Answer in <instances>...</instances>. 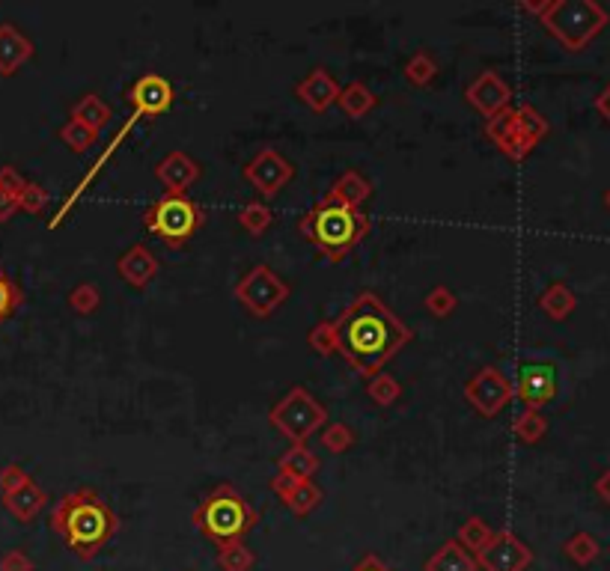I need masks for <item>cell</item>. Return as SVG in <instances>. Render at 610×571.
<instances>
[{"mask_svg":"<svg viewBox=\"0 0 610 571\" xmlns=\"http://www.w3.org/2000/svg\"><path fill=\"white\" fill-rule=\"evenodd\" d=\"M0 571H36V563L21 548H12L0 557Z\"/></svg>","mask_w":610,"mask_h":571,"instance_id":"f6af8a7d","label":"cell"},{"mask_svg":"<svg viewBox=\"0 0 610 571\" xmlns=\"http://www.w3.org/2000/svg\"><path fill=\"white\" fill-rule=\"evenodd\" d=\"M271 429H277L286 441L292 444H307L322 426L328 423V408L307 390V387H292L280 402L271 405L268 411Z\"/></svg>","mask_w":610,"mask_h":571,"instance_id":"52a82bcc","label":"cell"},{"mask_svg":"<svg viewBox=\"0 0 610 571\" xmlns=\"http://www.w3.org/2000/svg\"><path fill=\"white\" fill-rule=\"evenodd\" d=\"M173 99H176V90L167 78L149 72V75H140L128 93H125V102L131 105V114L137 119L143 116H161L173 108Z\"/></svg>","mask_w":610,"mask_h":571,"instance_id":"7c38bea8","label":"cell"},{"mask_svg":"<svg viewBox=\"0 0 610 571\" xmlns=\"http://www.w3.org/2000/svg\"><path fill=\"white\" fill-rule=\"evenodd\" d=\"M48 521H51V530L66 542V548L81 560L99 557V551L120 530V518L93 488H75L63 494L51 509Z\"/></svg>","mask_w":610,"mask_h":571,"instance_id":"7a4b0ae2","label":"cell"},{"mask_svg":"<svg viewBox=\"0 0 610 571\" xmlns=\"http://www.w3.org/2000/svg\"><path fill=\"white\" fill-rule=\"evenodd\" d=\"M334 331L337 354H343V360L366 381L384 372V366L414 340V331L369 289L334 319Z\"/></svg>","mask_w":610,"mask_h":571,"instance_id":"6da1fadb","label":"cell"},{"mask_svg":"<svg viewBox=\"0 0 610 571\" xmlns=\"http://www.w3.org/2000/svg\"><path fill=\"white\" fill-rule=\"evenodd\" d=\"M15 215H18V200H15L12 194L0 191V224L12 221Z\"/></svg>","mask_w":610,"mask_h":571,"instance_id":"bcb514c9","label":"cell"},{"mask_svg":"<svg viewBox=\"0 0 610 571\" xmlns=\"http://www.w3.org/2000/svg\"><path fill=\"white\" fill-rule=\"evenodd\" d=\"M236 221H239V227H242L247 235L259 238L262 232H268V227L274 224V212H271L268 203H262L259 197H253V200H247L242 209L236 212Z\"/></svg>","mask_w":610,"mask_h":571,"instance_id":"83f0119b","label":"cell"},{"mask_svg":"<svg viewBox=\"0 0 610 571\" xmlns=\"http://www.w3.org/2000/svg\"><path fill=\"white\" fill-rule=\"evenodd\" d=\"M319 467H322V461H319V456L307 444H292L283 456L277 458V470H283L286 476H292L298 482L313 479Z\"/></svg>","mask_w":610,"mask_h":571,"instance_id":"603a6c76","label":"cell"},{"mask_svg":"<svg viewBox=\"0 0 610 571\" xmlns=\"http://www.w3.org/2000/svg\"><path fill=\"white\" fill-rule=\"evenodd\" d=\"M402 75H405V81L411 84V87H429L435 78H438V60H435V54L432 51H414L408 60H405V66H402Z\"/></svg>","mask_w":610,"mask_h":571,"instance_id":"4316f807","label":"cell"},{"mask_svg":"<svg viewBox=\"0 0 610 571\" xmlns=\"http://www.w3.org/2000/svg\"><path fill=\"white\" fill-rule=\"evenodd\" d=\"M69 119H75V122H81V125H87V128H93V131L99 134V131L111 122V108L105 105V99H102L99 93H84V96L72 105Z\"/></svg>","mask_w":610,"mask_h":571,"instance_id":"d4e9b609","label":"cell"},{"mask_svg":"<svg viewBox=\"0 0 610 571\" xmlns=\"http://www.w3.org/2000/svg\"><path fill=\"white\" fill-rule=\"evenodd\" d=\"M295 96L313 111V114H325L328 108H334L337 105V96H340V84H337V78L328 72V69H322V66H316L304 81H298L295 84Z\"/></svg>","mask_w":610,"mask_h":571,"instance_id":"e0dca14e","label":"cell"},{"mask_svg":"<svg viewBox=\"0 0 610 571\" xmlns=\"http://www.w3.org/2000/svg\"><path fill=\"white\" fill-rule=\"evenodd\" d=\"M268 488L283 500V506L295 515V518H307L319 503H322V488L313 482V479H304V482H298V479H292V476H286L283 470H277L271 479H268Z\"/></svg>","mask_w":610,"mask_h":571,"instance_id":"5bb4252c","label":"cell"},{"mask_svg":"<svg viewBox=\"0 0 610 571\" xmlns=\"http://www.w3.org/2000/svg\"><path fill=\"white\" fill-rule=\"evenodd\" d=\"M596 111L602 114V119L610 125V84L596 96Z\"/></svg>","mask_w":610,"mask_h":571,"instance_id":"c3c4849f","label":"cell"},{"mask_svg":"<svg viewBox=\"0 0 610 571\" xmlns=\"http://www.w3.org/2000/svg\"><path fill=\"white\" fill-rule=\"evenodd\" d=\"M548 432V420L542 417V411H530L524 408L515 420H512V435L521 441V444H539Z\"/></svg>","mask_w":610,"mask_h":571,"instance_id":"f546056e","label":"cell"},{"mask_svg":"<svg viewBox=\"0 0 610 571\" xmlns=\"http://www.w3.org/2000/svg\"><path fill=\"white\" fill-rule=\"evenodd\" d=\"M372 182L366 179L364 173H358V170H346V173H340L337 179H334V185H331V191H328V197L325 200H331V203H340V206H349V209H361L366 200L372 197Z\"/></svg>","mask_w":610,"mask_h":571,"instance_id":"44dd1931","label":"cell"},{"mask_svg":"<svg viewBox=\"0 0 610 571\" xmlns=\"http://www.w3.org/2000/svg\"><path fill=\"white\" fill-rule=\"evenodd\" d=\"M512 134H515V108H506V111L486 119V137L497 149H503Z\"/></svg>","mask_w":610,"mask_h":571,"instance_id":"ab89813d","label":"cell"},{"mask_svg":"<svg viewBox=\"0 0 610 571\" xmlns=\"http://www.w3.org/2000/svg\"><path fill=\"white\" fill-rule=\"evenodd\" d=\"M218 566L221 571H250L256 566V554L244 545V539L218 545Z\"/></svg>","mask_w":610,"mask_h":571,"instance_id":"d6a6232c","label":"cell"},{"mask_svg":"<svg viewBox=\"0 0 610 571\" xmlns=\"http://www.w3.org/2000/svg\"><path fill=\"white\" fill-rule=\"evenodd\" d=\"M69 307L75 310V313H81V316H90V313H96L99 307H102V292H99V286L96 283H90V280H84V283H78V286H72V292H69Z\"/></svg>","mask_w":610,"mask_h":571,"instance_id":"f35d334b","label":"cell"},{"mask_svg":"<svg viewBox=\"0 0 610 571\" xmlns=\"http://www.w3.org/2000/svg\"><path fill=\"white\" fill-rule=\"evenodd\" d=\"M45 503H48V494H45V488H39V485L33 482V476H30L21 488H15L12 494H3L6 512H9L15 521H21V524H30V521L45 509Z\"/></svg>","mask_w":610,"mask_h":571,"instance_id":"ffe728a7","label":"cell"},{"mask_svg":"<svg viewBox=\"0 0 610 571\" xmlns=\"http://www.w3.org/2000/svg\"><path fill=\"white\" fill-rule=\"evenodd\" d=\"M423 307L429 310V316L435 319H450L459 310V298L450 286H432L423 298Z\"/></svg>","mask_w":610,"mask_h":571,"instance_id":"8d00e7d4","label":"cell"},{"mask_svg":"<svg viewBox=\"0 0 610 571\" xmlns=\"http://www.w3.org/2000/svg\"><path fill=\"white\" fill-rule=\"evenodd\" d=\"M366 396L378 405V408H390L402 399V384L387 375V372H378L366 381Z\"/></svg>","mask_w":610,"mask_h":571,"instance_id":"1f68e13d","label":"cell"},{"mask_svg":"<svg viewBox=\"0 0 610 571\" xmlns=\"http://www.w3.org/2000/svg\"><path fill=\"white\" fill-rule=\"evenodd\" d=\"M605 206H608V209H610V191H608V194H605Z\"/></svg>","mask_w":610,"mask_h":571,"instance_id":"816d5d0a","label":"cell"},{"mask_svg":"<svg viewBox=\"0 0 610 571\" xmlns=\"http://www.w3.org/2000/svg\"><path fill=\"white\" fill-rule=\"evenodd\" d=\"M512 396H515L512 381L497 366H480L465 384V402L488 420L497 417L512 402Z\"/></svg>","mask_w":610,"mask_h":571,"instance_id":"30bf717a","label":"cell"},{"mask_svg":"<svg viewBox=\"0 0 610 571\" xmlns=\"http://www.w3.org/2000/svg\"><path fill=\"white\" fill-rule=\"evenodd\" d=\"M477 569L483 571H527L533 566V551L512 530H494L486 548L474 554Z\"/></svg>","mask_w":610,"mask_h":571,"instance_id":"8fae6325","label":"cell"},{"mask_svg":"<svg viewBox=\"0 0 610 571\" xmlns=\"http://www.w3.org/2000/svg\"><path fill=\"white\" fill-rule=\"evenodd\" d=\"M191 521L209 542L227 545V542L244 539L259 524V509H253L244 500V494L236 485L221 482L197 503Z\"/></svg>","mask_w":610,"mask_h":571,"instance_id":"277c9868","label":"cell"},{"mask_svg":"<svg viewBox=\"0 0 610 571\" xmlns=\"http://www.w3.org/2000/svg\"><path fill=\"white\" fill-rule=\"evenodd\" d=\"M423 571H477L474 554H468L456 539H447L429 560Z\"/></svg>","mask_w":610,"mask_h":571,"instance_id":"cb8c5ba5","label":"cell"},{"mask_svg":"<svg viewBox=\"0 0 610 571\" xmlns=\"http://www.w3.org/2000/svg\"><path fill=\"white\" fill-rule=\"evenodd\" d=\"M515 128H518V134H521L527 143H533V146H539V143L548 137V131H551L548 119L539 114L533 105H521V108H515Z\"/></svg>","mask_w":610,"mask_h":571,"instance_id":"f1b7e54d","label":"cell"},{"mask_svg":"<svg viewBox=\"0 0 610 571\" xmlns=\"http://www.w3.org/2000/svg\"><path fill=\"white\" fill-rule=\"evenodd\" d=\"M355 432H352V426H346V423H325L322 426V432H319V444L328 450V453H334V456H340V453H346V450H352L355 447Z\"/></svg>","mask_w":610,"mask_h":571,"instance_id":"d590c367","label":"cell"},{"mask_svg":"<svg viewBox=\"0 0 610 571\" xmlns=\"http://www.w3.org/2000/svg\"><path fill=\"white\" fill-rule=\"evenodd\" d=\"M596 494H599V497L610 506V467L599 476V479H596Z\"/></svg>","mask_w":610,"mask_h":571,"instance_id":"681fc988","label":"cell"},{"mask_svg":"<svg viewBox=\"0 0 610 571\" xmlns=\"http://www.w3.org/2000/svg\"><path fill=\"white\" fill-rule=\"evenodd\" d=\"M307 345L319 354V357H331V354H337V331H334V322H319V325H313L310 328V334H307Z\"/></svg>","mask_w":610,"mask_h":571,"instance_id":"60d3db41","label":"cell"},{"mask_svg":"<svg viewBox=\"0 0 610 571\" xmlns=\"http://www.w3.org/2000/svg\"><path fill=\"white\" fill-rule=\"evenodd\" d=\"M48 200L51 194L39 185V182H30L24 185V191L18 194V212H27V215H42L48 209Z\"/></svg>","mask_w":610,"mask_h":571,"instance_id":"b9f144b4","label":"cell"},{"mask_svg":"<svg viewBox=\"0 0 610 571\" xmlns=\"http://www.w3.org/2000/svg\"><path fill=\"white\" fill-rule=\"evenodd\" d=\"M298 232L328 259V262H340L346 259L369 232V215L361 209H349L331 200H319L310 212H304L298 218Z\"/></svg>","mask_w":610,"mask_h":571,"instance_id":"3957f363","label":"cell"},{"mask_svg":"<svg viewBox=\"0 0 610 571\" xmlns=\"http://www.w3.org/2000/svg\"><path fill=\"white\" fill-rule=\"evenodd\" d=\"M36 45L12 21H0V78H12L24 63H30Z\"/></svg>","mask_w":610,"mask_h":571,"instance_id":"ac0fdd59","label":"cell"},{"mask_svg":"<svg viewBox=\"0 0 610 571\" xmlns=\"http://www.w3.org/2000/svg\"><path fill=\"white\" fill-rule=\"evenodd\" d=\"M27 479H30V473H27L21 464H15V461H12V464H3V467H0V497H3V494H12V491L21 488Z\"/></svg>","mask_w":610,"mask_h":571,"instance_id":"7bdbcfd3","label":"cell"},{"mask_svg":"<svg viewBox=\"0 0 610 571\" xmlns=\"http://www.w3.org/2000/svg\"><path fill=\"white\" fill-rule=\"evenodd\" d=\"M539 310L551 319V322H566L575 310H578V295L566 286V283H551L539 298H536Z\"/></svg>","mask_w":610,"mask_h":571,"instance_id":"7402d4cb","label":"cell"},{"mask_svg":"<svg viewBox=\"0 0 610 571\" xmlns=\"http://www.w3.org/2000/svg\"><path fill=\"white\" fill-rule=\"evenodd\" d=\"M539 21L566 51H584L608 27L610 15L596 0H548Z\"/></svg>","mask_w":610,"mask_h":571,"instance_id":"5b68a950","label":"cell"},{"mask_svg":"<svg viewBox=\"0 0 610 571\" xmlns=\"http://www.w3.org/2000/svg\"><path fill=\"white\" fill-rule=\"evenodd\" d=\"M233 295H236V301L242 304L250 316H256V319H271V316L289 301L292 286H289L280 274H274L268 265L259 262V265H253L242 280L236 283Z\"/></svg>","mask_w":610,"mask_h":571,"instance_id":"ba28073f","label":"cell"},{"mask_svg":"<svg viewBox=\"0 0 610 571\" xmlns=\"http://www.w3.org/2000/svg\"><path fill=\"white\" fill-rule=\"evenodd\" d=\"M352 571H393V569H390V566H387V563H384L381 557H375V554H366L364 560H361V563H358V566H355Z\"/></svg>","mask_w":610,"mask_h":571,"instance_id":"7dc6e473","label":"cell"},{"mask_svg":"<svg viewBox=\"0 0 610 571\" xmlns=\"http://www.w3.org/2000/svg\"><path fill=\"white\" fill-rule=\"evenodd\" d=\"M140 221H143L146 232L158 235L167 247L179 250L203 229L206 212L188 194H164L143 212Z\"/></svg>","mask_w":610,"mask_h":571,"instance_id":"8992f818","label":"cell"},{"mask_svg":"<svg viewBox=\"0 0 610 571\" xmlns=\"http://www.w3.org/2000/svg\"><path fill=\"white\" fill-rule=\"evenodd\" d=\"M512 390L524 402V408L539 411L542 405H548L557 396V375L545 363H530L518 372V384Z\"/></svg>","mask_w":610,"mask_h":571,"instance_id":"9a60e30c","label":"cell"},{"mask_svg":"<svg viewBox=\"0 0 610 571\" xmlns=\"http://www.w3.org/2000/svg\"><path fill=\"white\" fill-rule=\"evenodd\" d=\"M158 268H161V265H158V256H155L143 241L131 244L120 259H117V274H120L128 286H134V289H146V286L158 277Z\"/></svg>","mask_w":610,"mask_h":571,"instance_id":"d6986e66","label":"cell"},{"mask_svg":"<svg viewBox=\"0 0 610 571\" xmlns=\"http://www.w3.org/2000/svg\"><path fill=\"white\" fill-rule=\"evenodd\" d=\"M24 307V289L0 268V325Z\"/></svg>","mask_w":610,"mask_h":571,"instance_id":"74e56055","label":"cell"},{"mask_svg":"<svg viewBox=\"0 0 610 571\" xmlns=\"http://www.w3.org/2000/svg\"><path fill=\"white\" fill-rule=\"evenodd\" d=\"M491 527L486 524V518H480V515H471L462 527H459V533H456V542L468 551V554H477L480 548H486V542L491 539Z\"/></svg>","mask_w":610,"mask_h":571,"instance_id":"836d02e7","label":"cell"},{"mask_svg":"<svg viewBox=\"0 0 610 571\" xmlns=\"http://www.w3.org/2000/svg\"><path fill=\"white\" fill-rule=\"evenodd\" d=\"M337 105H340V111L346 116H352V119H364V116L378 105V99H375V93L366 87L364 81H352V84L340 87Z\"/></svg>","mask_w":610,"mask_h":571,"instance_id":"484cf974","label":"cell"},{"mask_svg":"<svg viewBox=\"0 0 610 571\" xmlns=\"http://www.w3.org/2000/svg\"><path fill=\"white\" fill-rule=\"evenodd\" d=\"M24 185H27V179L18 173V167H12V164H3V167H0V191H6V194H12V197L18 200V194L24 191Z\"/></svg>","mask_w":610,"mask_h":571,"instance_id":"ee69618b","label":"cell"},{"mask_svg":"<svg viewBox=\"0 0 610 571\" xmlns=\"http://www.w3.org/2000/svg\"><path fill=\"white\" fill-rule=\"evenodd\" d=\"M465 102H468L477 114L491 119V116L506 111V108L512 105V87H509L497 72L486 69V72H480V75L465 87Z\"/></svg>","mask_w":610,"mask_h":571,"instance_id":"4fadbf2b","label":"cell"},{"mask_svg":"<svg viewBox=\"0 0 610 571\" xmlns=\"http://www.w3.org/2000/svg\"><path fill=\"white\" fill-rule=\"evenodd\" d=\"M563 554L575 563V566H593L596 560H599V554H602V545H599V539L593 536V533H575L572 539H566V545H563Z\"/></svg>","mask_w":610,"mask_h":571,"instance_id":"4dcf8cb0","label":"cell"},{"mask_svg":"<svg viewBox=\"0 0 610 571\" xmlns=\"http://www.w3.org/2000/svg\"><path fill=\"white\" fill-rule=\"evenodd\" d=\"M57 137L75 152V155H84V152H90L96 143H99V134L93 131V128H87V125H81V122H75V119H69L60 131H57Z\"/></svg>","mask_w":610,"mask_h":571,"instance_id":"e575fe53","label":"cell"},{"mask_svg":"<svg viewBox=\"0 0 610 571\" xmlns=\"http://www.w3.org/2000/svg\"><path fill=\"white\" fill-rule=\"evenodd\" d=\"M242 176L244 182H247V185L262 197V203H265V200L277 197V194L295 179V167H292V161H289L283 152H277L274 146H262V149L244 164Z\"/></svg>","mask_w":610,"mask_h":571,"instance_id":"9c48e42d","label":"cell"},{"mask_svg":"<svg viewBox=\"0 0 610 571\" xmlns=\"http://www.w3.org/2000/svg\"><path fill=\"white\" fill-rule=\"evenodd\" d=\"M200 176H203V167L188 152H182V149L167 152L155 164V179L167 188V194H185Z\"/></svg>","mask_w":610,"mask_h":571,"instance_id":"2e32d148","label":"cell"},{"mask_svg":"<svg viewBox=\"0 0 610 571\" xmlns=\"http://www.w3.org/2000/svg\"><path fill=\"white\" fill-rule=\"evenodd\" d=\"M521 9H524V12H530V15H539V18H542V12L548 9V0H545V3H530V0H521Z\"/></svg>","mask_w":610,"mask_h":571,"instance_id":"f907efd6","label":"cell"}]
</instances>
